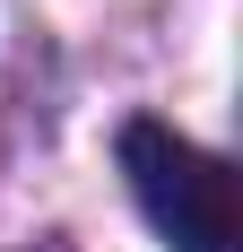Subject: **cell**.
Instances as JSON below:
<instances>
[{
  "mask_svg": "<svg viewBox=\"0 0 243 252\" xmlns=\"http://www.w3.org/2000/svg\"><path fill=\"white\" fill-rule=\"evenodd\" d=\"M122 183L130 200L174 252H243V200H235V165L209 157L200 139H182L156 113L122 122Z\"/></svg>",
  "mask_w": 243,
  "mask_h": 252,
  "instance_id": "cell-1",
  "label": "cell"
}]
</instances>
